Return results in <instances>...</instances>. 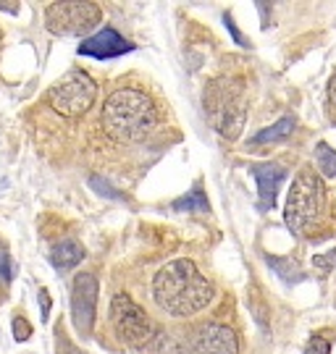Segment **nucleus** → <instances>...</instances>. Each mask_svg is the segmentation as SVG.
Instances as JSON below:
<instances>
[{"label":"nucleus","mask_w":336,"mask_h":354,"mask_svg":"<svg viewBox=\"0 0 336 354\" xmlns=\"http://www.w3.org/2000/svg\"><path fill=\"white\" fill-rule=\"evenodd\" d=\"M103 21V8L98 3H82V0H61L50 3L45 8V26L55 37H76Z\"/></svg>","instance_id":"423d86ee"},{"label":"nucleus","mask_w":336,"mask_h":354,"mask_svg":"<svg viewBox=\"0 0 336 354\" xmlns=\"http://www.w3.org/2000/svg\"><path fill=\"white\" fill-rule=\"evenodd\" d=\"M182 354H239L237 333L221 323L197 326L187 336Z\"/></svg>","instance_id":"6e6552de"},{"label":"nucleus","mask_w":336,"mask_h":354,"mask_svg":"<svg viewBox=\"0 0 336 354\" xmlns=\"http://www.w3.org/2000/svg\"><path fill=\"white\" fill-rule=\"evenodd\" d=\"M98 97V84L95 79L82 71H66V74L48 89V102L55 113H61L63 118H79L92 108V102Z\"/></svg>","instance_id":"39448f33"},{"label":"nucleus","mask_w":336,"mask_h":354,"mask_svg":"<svg viewBox=\"0 0 336 354\" xmlns=\"http://www.w3.org/2000/svg\"><path fill=\"white\" fill-rule=\"evenodd\" d=\"M294 131V118H281L278 124H274V127H268V129H260L252 140H249V145H274V142H278V140H287L289 134Z\"/></svg>","instance_id":"ddd939ff"},{"label":"nucleus","mask_w":336,"mask_h":354,"mask_svg":"<svg viewBox=\"0 0 336 354\" xmlns=\"http://www.w3.org/2000/svg\"><path fill=\"white\" fill-rule=\"evenodd\" d=\"M328 108H331V113L336 118V74L331 76V82H328Z\"/></svg>","instance_id":"aec40b11"},{"label":"nucleus","mask_w":336,"mask_h":354,"mask_svg":"<svg viewBox=\"0 0 336 354\" xmlns=\"http://www.w3.org/2000/svg\"><path fill=\"white\" fill-rule=\"evenodd\" d=\"M249 174L258 181V210L260 213H271L276 205L278 187L287 178V168L281 163H255L249 165Z\"/></svg>","instance_id":"9d476101"},{"label":"nucleus","mask_w":336,"mask_h":354,"mask_svg":"<svg viewBox=\"0 0 336 354\" xmlns=\"http://www.w3.org/2000/svg\"><path fill=\"white\" fill-rule=\"evenodd\" d=\"M85 260V247L76 239H61L58 244H53L50 250V263L58 270H71Z\"/></svg>","instance_id":"f8f14e48"},{"label":"nucleus","mask_w":336,"mask_h":354,"mask_svg":"<svg viewBox=\"0 0 336 354\" xmlns=\"http://www.w3.org/2000/svg\"><path fill=\"white\" fill-rule=\"evenodd\" d=\"M174 210H187V213H200V215H208L211 213V205L208 200L200 194V192H192L187 197H182V200H176L174 203Z\"/></svg>","instance_id":"2eb2a0df"},{"label":"nucleus","mask_w":336,"mask_h":354,"mask_svg":"<svg viewBox=\"0 0 336 354\" xmlns=\"http://www.w3.org/2000/svg\"><path fill=\"white\" fill-rule=\"evenodd\" d=\"M103 131L116 142H139L158 127V111L142 89H116L103 105Z\"/></svg>","instance_id":"f03ea898"},{"label":"nucleus","mask_w":336,"mask_h":354,"mask_svg":"<svg viewBox=\"0 0 336 354\" xmlns=\"http://www.w3.org/2000/svg\"><path fill=\"white\" fill-rule=\"evenodd\" d=\"M111 320L116 336L126 342L129 346H145L152 342L155 336V323L150 320V315L134 304L126 294H116L111 302Z\"/></svg>","instance_id":"0eeeda50"},{"label":"nucleus","mask_w":336,"mask_h":354,"mask_svg":"<svg viewBox=\"0 0 336 354\" xmlns=\"http://www.w3.org/2000/svg\"><path fill=\"white\" fill-rule=\"evenodd\" d=\"M326 210V187L318 171L310 165L299 168V174L292 181V189L287 194V207H284V223L287 228L299 236L324 215Z\"/></svg>","instance_id":"20e7f679"},{"label":"nucleus","mask_w":336,"mask_h":354,"mask_svg":"<svg viewBox=\"0 0 336 354\" xmlns=\"http://www.w3.org/2000/svg\"><path fill=\"white\" fill-rule=\"evenodd\" d=\"M202 108L211 124L221 137L237 140L245 129L247 118V92L245 82L237 76H218L205 84L202 95Z\"/></svg>","instance_id":"7ed1b4c3"},{"label":"nucleus","mask_w":336,"mask_h":354,"mask_svg":"<svg viewBox=\"0 0 336 354\" xmlns=\"http://www.w3.org/2000/svg\"><path fill=\"white\" fill-rule=\"evenodd\" d=\"M134 50V45L124 39L116 29L111 26H103L98 35H92V37L82 39V45H79V53L82 55H89V58H98V61H108V58H118V55H124V53H132Z\"/></svg>","instance_id":"9b49d317"},{"label":"nucleus","mask_w":336,"mask_h":354,"mask_svg":"<svg viewBox=\"0 0 336 354\" xmlns=\"http://www.w3.org/2000/svg\"><path fill=\"white\" fill-rule=\"evenodd\" d=\"M152 297L166 313L192 317L213 302V283L200 273L192 260H171L152 281Z\"/></svg>","instance_id":"f257e3e1"},{"label":"nucleus","mask_w":336,"mask_h":354,"mask_svg":"<svg viewBox=\"0 0 336 354\" xmlns=\"http://www.w3.org/2000/svg\"><path fill=\"white\" fill-rule=\"evenodd\" d=\"M13 279V268H11V260H8V254L0 252V283L6 286V283H11Z\"/></svg>","instance_id":"6ab92c4d"},{"label":"nucleus","mask_w":336,"mask_h":354,"mask_svg":"<svg viewBox=\"0 0 336 354\" xmlns=\"http://www.w3.org/2000/svg\"><path fill=\"white\" fill-rule=\"evenodd\" d=\"M315 160H318V171L324 176H336V150H331L326 142H318L315 147Z\"/></svg>","instance_id":"4468645a"},{"label":"nucleus","mask_w":336,"mask_h":354,"mask_svg":"<svg viewBox=\"0 0 336 354\" xmlns=\"http://www.w3.org/2000/svg\"><path fill=\"white\" fill-rule=\"evenodd\" d=\"M13 336H16L19 342H26V339L32 336V328L26 326V320H24V317H19V315L13 317Z\"/></svg>","instance_id":"a211bd4d"},{"label":"nucleus","mask_w":336,"mask_h":354,"mask_svg":"<svg viewBox=\"0 0 336 354\" xmlns=\"http://www.w3.org/2000/svg\"><path fill=\"white\" fill-rule=\"evenodd\" d=\"M95 313H98V279L92 273H82L71 286V315L79 333H89L95 328Z\"/></svg>","instance_id":"1a4fd4ad"},{"label":"nucleus","mask_w":336,"mask_h":354,"mask_svg":"<svg viewBox=\"0 0 336 354\" xmlns=\"http://www.w3.org/2000/svg\"><path fill=\"white\" fill-rule=\"evenodd\" d=\"M39 302H42V317H48V310H50L48 289H39Z\"/></svg>","instance_id":"412c9836"},{"label":"nucleus","mask_w":336,"mask_h":354,"mask_svg":"<svg viewBox=\"0 0 336 354\" xmlns=\"http://www.w3.org/2000/svg\"><path fill=\"white\" fill-rule=\"evenodd\" d=\"M268 266L278 270V276L284 281H299L302 279V270H299L294 263H289V260H278V257H268Z\"/></svg>","instance_id":"dca6fc26"},{"label":"nucleus","mask_w":336,"mask_h":354,"mask_svg":"<svg viewBox=\"0 0 336 354\" xmlns=\"http://www.w3.org/2000/svg\"><path fill=\"white\" fill-rule=\"evenodd\" d=\"M331 352V342H326V336L315 333L308 339V346H305V354H328Z\"/></svg>","instance_id":"f3484780"}]
</instances>
